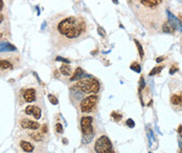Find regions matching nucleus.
<instances>
[{"label":"nucleus","mask_w":182,"mask_h":153,"mask_svg":"<svg viewBox=\"0 0 182 153\" xmlns=\"http://www.w3.org/2000/svg\"><path fill=\"white\" fill-rule=\"evenodd\" d=\"M113 2H114V3H118V1H117V0H113Z\"/></svg>","instance_id":"35"},{"label":"nucleus","mask_w":182,"mask_h":153,"mask_svg":"<svg viewBox=\"0 0 182 153\" xmlns=\"http://www.w3.org/2000/svg\"><path fill=\"white\" fill-rule=\"evenodd\" d=\"M60 72L64 76H70L71 72H72V68H71V66H69V65L63 64L62 66L60 67Z\"/></svg>","instance_id":"16"},{"label":"nucleus","mask_w":182,"mask_h":153,"mask_svg":"<svg viewBox=\"0 0 182 153\" xmlns=\"http://www.w3.org/2000/svg\"><path fill=\"white\" fill-rule=\"evenodd\" d=\"M97 31H99V33H101V34H102V36H105V35H106V33H105V31L103 30L102 27H99V28H97Z\"/></svg>","instance_id":"30"},{"label":"nucleus","mask_w":182,"mask_h":153,"mask_svg":"<svg viewBox=\"0 0 182 153\" xmlns=\"http://www.w3.org/2000/svg\"><path fill=\"white\" fill-rule=\"evenodd\" d=\"M163 59H164V58H163V57H159V58H157V59H156V62H161V61H163Z\"/></svg>","instance_id":"33"},{"label":"nucleus","mask_w":182,"mask_h":153,"mask_svg":"<svg viewBox=\"0 0 182 153\" xmlns=\"http://www.w3.org/2000/svg\"><path fill=\"white\" fill-rule=\"evenodd\" d=\"M0 35H1V33H0ZM0 38H1V36H0Z\"/></svg>","instance_id":"36"},{"label":"nucleus","mask_w":182,"mask_h":153,"mask_svg":"<svg viewBox=\"0 0 182 153\" xmlns=\"http://www.w3.org/2000/svg\"><path fill=\"white\" fill-rule=\"evenodd\" d=\"M57 61H63V62H66V63H69V60H66V59H63V58L61 57H57Z\"/></svg>","instance_id":"29"},{"label":"nucleus","mask_w":182,"mask_h":153,"mask_svg":"<svg viewBox=\"0 0 182 153\" xmlns=\"http://www.w3.org/2000/svg\"><path fill=\"white\" fill-rule=\"evenodd\" d=\"M131 2H138L142 7L148 10H155L162 3V0H129Z\"/></svg>","instance_id":"6"},{"label":"nucleus","mask_w":182,"mask_h":153,"mask_svg":"<svg viewBox=\"0 0 182 153\" xmlns=\"http://www.w3.org/2000/svg\"><path fill=\"white\" fill-rule=\"evenodd\" d=\"M126 125L130 128H133L134 126H135V123H134V121L132 120V118H128V120L126 121Z\"/></svg>","instance_id":"24"},{"label":"nucleus","mask_w":182,"mask_h":153,"mask_svg":"<svg viewBox=\"0 0 182 153\" xmlns=\"http://www.w3.org/2000/svg\"><path fill=\"white\" fill-rule=\"evenodd\" d=\"M41 133H42V134L47 133V126H46V125H43V126L41 127Z\"/></svg>","instance_id":"27"},{"label":"nucleus","mask_w":182,"mask_h":153,"mask_svg":"<svg viewBox=\"0 0 182 153\" xmlns=\"http://www.w3.org/2000/svg\"><path fill=\"white\" fill-rule=\"evenodd\" d=\"M36 90L34 88H27L24 90V93H23V97H24L25 102L27 103H31L36 100Z\"/></svg>","instance_id":"9"},{"label":"nucleus","mask_w":182,"mask_h":153,"mask_svg":"<svg viewBox=\"0 0 182 153\" xmlns=\"http://www.w3.org/2000/svg\"><path fill=\"white\" fill-rule=\"evenodd\" d=\"M16 51H17V48H16V46L13 45L12 43L0 41V54H1V52H12Z\"/></svg>","instance_id":"10"},{"label":"nucleus","mask_w":182,"mask_h":153,"mask_svg":"<svg viewBox=\"0 0 182 153\" xmlns=\"http://www.w3.org/2000/svg\"><path fill=\"white\" fill-rule=\"evenodd\" d=\"M94 151L96 153H114L111 141L106 135H102L94 144Z\"/></svg>","instance_id":"2"},{"label":"nucleus","mask_w":182,"mask_h":153,"mask_svg":"<svg viewBox=\"0 0 182 153\" xmlns=\"http://www.w3.org/2000/svg\"><path fill=\"white\" fill-rule=\"evenodd\" d=\"M56 131L58 133H63V126L58 123L56 125Z\"/></svg>","instance_id":"25"},{"label":"nucleus","mask_w":182,"mask_h":153,"mask_svg":"<svg viewBox=\"0 0 182 153\" xmlns=\"http://www.w3.org/2000/svg\"><path fill=\"white\" fill-rule=\"evenodd\" d=\"M3 9H4V3H3L2 0H0V12H2Z\"/></svg>","instance_id":"31"},{"label":"nucleus","mask_w":182,"mask_h":153,"mask_svg":"<svg viewBox=\"0 0 182 153\" xmlns=\"http://www.w3.org/2000/svg\"><path fill=\"white\" fill-rule=\"evenodd\" d=\"M20 146L22 150L24 152H33L34 151V146L33 144H30V142H26V141H21L20 142Z\"/></svg>","instance_id":"12"},{"label":"nucleus","mask_w":182,"mask_h":153,"mask_svg":"<svg viewBox=\"0 0 182 153\" xmlns=\"http://www.w3.org/2000/svg\"><path fill=\"white\" fill-rule=\"evenodd\" d=\"M33 115L35 117V118H41V109H40V108H39L38 106H35V107H34Z\"/></svg>","instance_id":"18"},{"label":"nucleus","mask_w":182,"mask_h":153,"mask_svg":"<svg viewBox=\"0 0 182 153\" xmlns=\"http://www.w3.org/2000/svg\"><path fill=\"white\" fill-rule=\"evenodd\" d=\"M167 14H168V22H170L171 24L175 27V30L177 28V30L182 31V23L178 20V18H176L168 10H167Z\"/></svg>","instance_id":"8"},{"label":"nucleus","mask_w":182,"mask_h":153,"mask_svg":"<svg viewBox=\"0 0 182 153\" xmlns=\"http://www.w3.org/2000/svg\"><path fill=\"white\" fill-rule=\"evenodd\" d=\"M97 102H99V97L97 96H95V94L88 96L81 101V104H80L81 111L82 112H90L91 110L95 107Z\"/></svg>","instance_id":"5"},{"label":"nucleus","mask_w":182,"mask_h":153,"mask_svg":"<svg viewBox=\"0 0 182 153\" xmlns=\"http://www.w3.org/2000/svg\"><path fill=\"white\" fill-rule=\"evenodd\" d=\"M84 76V72H83V69H82L81 67H78L75 69V73H73V76L70 78V81H75V80H79V79H81V78H83Z\"/></svg>","instance_id":"14"},{"label":"nucleus","mask_w":182,"mask_h":153,"mask_svg":"<svg viewBox=\"0 0 182 153\" xmlns=\"http://www.w3.org/2000/svg\"><path fill=\"white\" fill-rule=\"evenodd\" d=\"M178 132H179V133H182V126H180V127H179Z\"/></svg>","instance_id":"34"},{"label":"nucleus","mask_w":182,"mask_h":153,"mask_svg":"<svg viewBox=\"0 0 182 153\" xmlns=\"http://www.w3.org/2000/svg\"><path fill=\"white\" fill-rule=\"evenodd\" d=\"M171 103L173 105H182V92H179L178 94H174L171 97Z\"/></svg>","instance_id":"13"},{"label":"nucleus","mask_w":182,"mask_h":153,"mask_svg":"<svg viewBox=\"0 0 182 153\" xmlns=\"http://www.w3.org/2000/svg\"><path fill=\"white\" fill-rule=\"evenodd\" d=\"M162 66H158V67H154V69L152 70L151 72H150V76H155L157 75V73H159L162 70Z\"/></svg>","instance_id":"21"},{"label":"nucleus","mask_w":182,"mask_h":153,"mask_svg":"<svg viewBox=\"0 0 182 153\" xmlns=\"http://www.w3.org/2000/svg\"><path fill=\"white\" fill-rule=\"evenodd\" d=\"M48 100H49V102H51L52 105H57L58 104V99L55 96H52V94H49Z\"/></svg>","instance_id":"23"},{"label":"nucleus","mask_w":182,"mask_h":153,"mask_svg":"<svg viewBox=\"0 0 182 153\" xmlns=\"http://www.w3.org/2000/svg\"><path fill=\"white\" fill-rule=\"evenodd\" d=\"M162 31L167 34H174L175 33V27L170 22H165L162 26Z\"/></svg>","instance_id":"15"},{"label":"nucleus","mask_w":182,"mask_h":153,"mask_svg":"<svg viewBox=\"0 0 182 153\" xmlns=\"http://www.w3.org/2000/svg\"><path fill=\"white\" fill-rule=\"evenodd\" d=\"M99 91V82L96 79L90 80V93H97Z\"/></svg>","instance_id":"11"},{"label":"nucleus","mask_w":182,"mask_h":153,"mask_svg":"<svg viewBox=\"0 0 182 153\" xmlns=\"http://www.w3.org/2000/svg\"><path fill=\"white\" fill-rule=\"evenodd\" d=\"M131 69L132 70H134V72H140V65L138 64V63H136V62H134L133 64L131 65Z\"/></svg>","instance_id":"19"},{"label":"nucleus","mask_w":182,"mask_h":153,"mask_svg":"<svg viewBox=\"0 0 182 153\" xmlns=\"http://www.w3.org/2000/svg\"><path fill=\"white\" fill-rule=\"evenodd\" d=\"M4 20V16L2 14H0V24H2V22H3Z\"/></svg>","instance_id":"32"},{"label":"nucleus","mask_w":182,"mask_h":153,"mask_svg":"<svg viewBox=\"0 0 182 153\" xmlns=\"http://www.w3.org/2000/svg\"><path fill=\"white\" fill-rule=\"evenodd\" d=\"M92 121L91 117H84L81 120V128L84 134V143H89L93 138V130H92Z\"/></svg>","instance_id":"3"},{"label":"nucleus","mask_w":182,"mask_h":153,"mask_svg":"<svg viewBox=\"0 0 182 153\" xmlns=\"http://www.w3.org/2000/svg\"><path fill=\"white\" fill-rule=\"evenodd\" d=\"M34 107L35 106H33V105H28L27 107L25 108V113L27 115H30V114H33V112H34Z\"/></svg>","instance_id":"22"},{"label":"nucleus","mask_w":182,"mask_h":153,"mask_svg":"<svg viewBox=\"0 0 182 153\" xmlns=\"http://www.w3.org/2000/svg\"><path fill=\"white\" fill-rule=\"evenodd\" d=\"M28 135H30V139H35V141H37V142H40V141H42V139H43L42 133H35V132H33V133H30Z\"/></svg>","instance_id":"17"},{"label":"nucleus","mask_w":182,"mask_h":153,"mask_svg":"<svg viewBox=\"0 0 182 153\" xmlns=\"http://www.w3.org/2000/svg\"><path fill=\"white\" fill-rule=\"evenodd\" d=\"M177 70H178V68H177V67H176V66H173L172 68H171L170 73H171V75H174V73H175L176 72H177Z\"/></svg>","instance_id":"28"},{"label":"nucleus","mask_w":182,"mask_h":153,"mask_svg":"<svg viewBox=\"0 0 182 153\" xmlns=\"http://www.w3.org/2000/svg\"><path fill=\"white\" fill-rule=\"evenodd\" d=\"M112 117L114 118V120H116V121H119L120 118H121V115L120 114H118V113H116V112H112Z\"/></svg>","instance_id":"26"},{"label":"nucleus","mask_w":182,"mask_h":153,"mask_svg":"<svg viewBox=\"0 0 182 153\" xmlns=\"http://www.w3.org/2000/svg\"><path fill=\"white\" fill-rule=\"evenodd\" d=\"M20 58L12 56L10 55L9 57H0V72H7L16 68V63L19 62Z\"/></svg>","instance_id":"4"},{"label":"nucleus","mask_w":182,"mask_h":153,"mask_svg":"<svg viewBox=\"0 0 182 153\" xmlns=\"http://www.w3.org/2000/svg\"><path fill=\"white\" fill-rule=\"evenodd\" d=\"M134 42L136 43V46H137V48H138V52H139V56H140V58L142 59L144 58V49H142V47L140 45V43H139L137 40H134Z\"/></svg>","instance_id":"20"},{"label":"nucleus","mask_w":182,"mask_h":153,"mask_svg":"<svg viewBox=\"0 0 182 153\" xmlns=\"http://www.w3.org/2000/svg\"><path fill=\"white\" fill-rule=\"evenodd\" d=\"M89 30V23L82 16H58L48 27L51 44L56 48L67 47L84 40Z\"/></svg>","instance_id":"1"},{"label":"nucleus","mask_w":182,"mask_h":153,"mask_svg":"<svg viewBox=\"0 0 182 153\" xmlns=\"http://www.w3.org/2000/svg\"><path fill=\"white\" fill-rule=\"evenodd\" d=\"M20 126L25 129H31V130H37L41 127V125L38 122H34V121L27 120V118H23L20 121Z\"/></svg>","instance_id":"7"}]
</instances>
